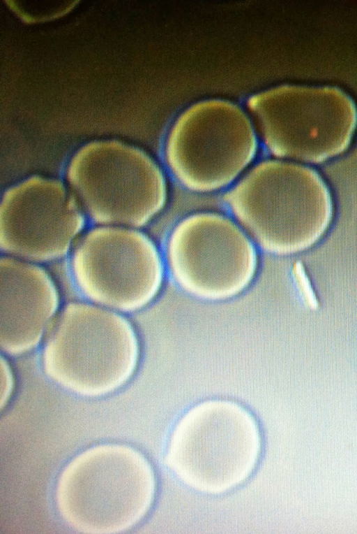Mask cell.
Masks as SVG:
<instances>
[{
    "instance_id": "1",
    "label": "cell",
    "mask_w": 357,
    "mask_h": 534,
    "mask_svg": "<svg viewBox=\"0 0 357 534\" xmlns=\"http://www.w3.org/2000/svg\"><path fill=\"white\" fill-rule=\"evenodd\" d=\"M221 201L259 250L276 255L312 246L333 215L329 191L316 171L266 155L221 195Z\"/></svg>"
},
{
    "instance_id": "2",
    "label": "cell",
    "mask_w": 357,
    "mask_h": 534,
    "mask_svg": "<svg viewBox=\"0 0 357 534\" xmlns=\"http://www.w3.org/2000/svg\"><path fill=\"white\" fill-rule=\"evenodd\" d=\"M61 176L89 224L150 230L170 200L172 180L160 159L119 138L82 144Z\"/></svg>"
},
{
    "instance_id": "3",
    "label": "cell",
    "mask_w": 357,
    "mask_h": 534,
    "mask_svg": "<svg viewBox=\"0 0 357 534\" xmlns=\"http://www.w3.org/2000/svg\"><path fill=\"white\" fill-rule=\"evenodd\" d=\"M244 104L208 96L183 108L169 124L160 160L172 181L199 196L222 194L261 157Z\"/></svg>"
},
{
    "instance_id": "4",
    "label": "cell",
    "mask_w": 357,
    "mask_h": 534,
    "mask_svg": "<svg viewBox=\"0 0 357 534\" xmlns=\"http://www.w3.org/2000/svg\"><path fill=\"white\" fill-rule=\"evenodd\" d=\"M38 352L50 379L83 394L100 395L131 377L141 350L128 315L79 298L65 302Z\"/></svg>"
},
{
    "instance_id": "5",
    "label": "cell",
    "mask_w": 357,
    "mask_h": 534,
    "mask_svg": "<svg viewBox=\"0 0 357 534\" xmlns=\"http://www.w3.org/2000/svg\"><path fill=\"white\" fill-rule=\"evenodd\" d=\"M264 155L319 163L344 152L357 129V106L340 88L282 83L244 103Z\"/></svg>"
},
{
    "instance_id": "6",
    "label": "cell",
    "mask_w": 357,
    "mask_h": 534,
    "mask_svg": "<svg viewBox=\"0 0 357 534\" xmlns=\"http://www.w3.org/2000/svg\"><path fill=\"white\" fill-rule=\"evenodd\" d=\"M79 298L130 316L147 306L167 273L149 229L89 224L63 263Z\"/></svg>"
},
{
    "instance_id": "7",
    "label": "cell",
    "mask_w": 357,
    "mask_h": 534,
    "mask_svg": "<svg viewBox=\"0 0 357 534\" xmlns=\"http://www.w3.org/2000/svg\"><path fill=\"white\" fill-rule=\"evenodd\" d=\"M166 271L183 289L209 300L234 296L253 280L259 249L224 209L178 219L161 245Z\"/></svg>"
},
{
    "instance_id": "8",
    "label": "cell",
    "mask_w": 357,
    "mask_h": 534,
    "mask_svg": "<svg viewBox=\"0 0 357 534\" xmlns=\"http://www.w3.org/2000/svg\"><path fill=\"white\" fill-rule=\"evenodd\" d=\"M89 224L61 176L26 175L1 194V255L52 267L66 260Z\"/></svg>"
},
{
    "instance_id": "9",
    "label": "cell",
    "mask_w": 357,
    "mask_h": 534,
    "mask_svg": "<svg viewBox=\"0 0 357 534\" xmlns=\"http://www.w3.org/2000/svg\"><path fill=\"white\" fill-rule=\"evenodd\" d=\"M58 278L52 267L1 255V354L38 350L65 303Z\"/></svg>"
}]
</instances>
